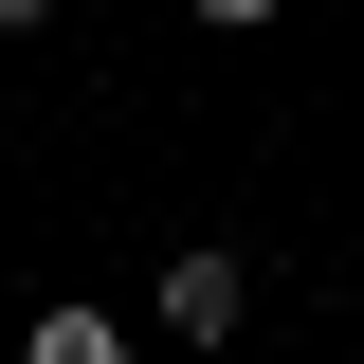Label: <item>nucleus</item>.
Instances as JSON below:
<instances>
[{
  "mask_svg": "<svg viewBox=\"0 0 364 364\" xmlns=\"http://www.w3.org/2000/svg\"><path fill=\"white\" fill-rule=\"evenodd\" d=\"M237 310H255V273H237V255H219V237H182V255H164V273H146V328H164V346H182V364H200V346H237Z\"/></svg>",
  "mask_w": 364,
  "mask_h": 364,
  "instance_id": "nucleus-1",
  "label": "nucleus"
},
{
  "mask_svg": "<svg viewBox=\"0 0 364 364\" xmlns=\"http://www.w3.org/2000/svg\"><path fill=\"white\" fill-rule=\"evenodd\" d=\"M18 364H146V328H128V310H37Z\"/></svg>",
  "mask_w": 364,
  "mask_h": 364,
  "instance_id": "nucleus-2",
  "label": "nucleus"
},
{
  "mask_svg": "<svg viewBox=\"0 0 364 364\" xmlns=\"http://www.w3.org/2000/svg\"><path fill=\"white\" fill-rule=\"evenodd\" d=\"M200 18H219V37H255V18H273V0H200Z\"/></svg>",
  "mask_w": 364,
  "mask_h": 364,
  "instance_id": "nucleus-3",
  "label": "nucleus"
},
{
  "mask_svg": "<svg viewBox=\"0 0 364 364\" xmlns=\"http://www.w3.org/2000/svg\"><path fill=\"white\" fill-rule=\"evenodd\" d=\"M37 18H55V0H0V37H37Z\"/></svg>",
  "mask_w": 364,
  "mask_h": 364,
  "instance_id": "nucleus-4",
  "label": "nucleus"
}]
</instances>
